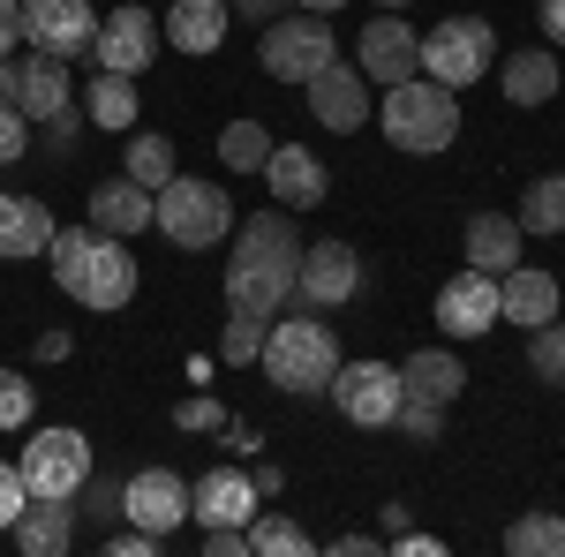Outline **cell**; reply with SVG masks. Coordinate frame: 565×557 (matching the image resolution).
Instances as JSON below:
<instances>
[{
	"mask_svg": "<svg viewBox=\"0 0 565 557\" xmlns=\"http://www.w3.org/2000/svg\"><path fill=\"white\" fill-rule=\"evenodd\" d=\"M295 264H302V242H295V226H287L279 204L242 218V242L226 257V301L249 309V317H279L295 301Z\"/></svg>",
	"mask_w": 565,
	"mask_h": 557,
	"instance_id": "cell-1",
	"label": "cell"
},
{
	"mask_svg": "<svg viewBox=\"0 0 565 557\" xmlns=\"http://www.w3.org/2000/svg\"><path fill=\"white\" fill-rule=\"evenodd\" d=\"M264 377L279 392H324L332 385V369H340V340H332V324H324V309H279L271 324H264Z\"/></svg>",
	"mask_w": 565,
	"mask_h": 557,
	"instance_id": "cell-2",
	"label": "cell"
},
{
	"mask_svg": "<svg viewBox=\"0 0 565 557\" xmlns=\"http://www.w3.org/2000/svg\"><path fill=\"white\" fill-rule=\"evenodd\" d=\"M385 136L399 151H415V159H430L445 151L452 136H460V90L445 84H423V76H407V84H385Z\"/></svg>",
	"mask_w": 565,
	"mask_h": 557,
	"instance_id": "cell-3",
	"label": "cell"
},
{
	"mask_svg": "<svg viewBox=\"0 0 565 557\" xmlns=\"http://www.w3.org/2000/svg\"><path fill=\"white\" fill-rule=\"evenodd\" d=\"M151 226H159L174 249H212V242L234 234V204H226L218 181H189V173H174L167 189H151Z\"/></svg>",
	"mask_w": 565,
	"mask_h": 557,
	"instance_id": "cell-4",
	"label": "cell"
},
{
	"mask_svg": "<svg viewBox=\"0 0 565 557\" xmlns=\"http://www.w3.org/2000/svg\"><path fill=\"white\" fill-rule=\"evenodd\" d=\"M257 61H264V76H279V84H317V76L340 61V39H332V23H324V15L287 8L279 23H264Z\"/></svg>",
	"mask_w": 565,
	"mask_h": 557,
	"instance_id": "cell-5",
	"label": "cell"
},
{
	"mask_svg": "<svg viewBox=\"0 0 565 557\" xmlns=\"http://www.w3.org/2000/svg\"><path fill=\"white\" fill-rule=\"evenodd\" d=\"M490 53H498V39H490V23H482V15H445L437 31H423V76L445 84V90L482 84Z\"/></svg>",
	"mask_w": 565,
	"mask_h": 557,
	"instance_id": "cell-6",
	"label": "cell"
},
{
	"mask_svg": "<svg viewBox=\"0 0 565 557\" xmlns=\"http://www.w3.org/2000/svg\"><path fill=\"white\" fill-rule=\"evenodd\" d=\"M23 482H31V497H76L84 490V474H90V437L84 429H39L31 444H23Z\"/></svg>",
	"mask_w": 565,
	"mask_h": 557,
	"instance_id": "cell-7",
	"label": "cell"
},
{
	"mask_svg": "<svg viewBox=\"0 0 565 557\" xmlns=\"http://www.w3.org/2000/svg\"><path fill=\"white\" fill-rule=\"evenodd\" d=\"M159 15L151 8H136V0H121L114 15H98V31H90V61L98 68H114V76H143L151 61H159Z\"/></svg>",
	"mask_w": 565,
	"mask_h": 557,
	"instance_id": "cell-8",
	"label": "cell"
},
{
	"mask_svg": "<svg viewBox=\"0 0 565 557\" xmlns=\"http://www.w3.org/2000/svg\"><path fill=\"white\" fill-rule=\"evenodd\" d=\"M324 392L354 429H385L399 415V362H340Z\"/></svg>",
	"mask_w": 565,
	"mask_h": 557,
	"instance_id": "cell-9",
	"label": "cell"
},
{
	"mask_svg": "<svg viewBox=\"0 0 565 557\" xmlns=\"http://www.w3.org/2000/svg\"><path fill=\"white\" fill-rule=\"evenodd\" d=\"M0 98L23 114V121H53L61 106H68V68H61V53H8L0 61Z\"/></svg>",
	"mask_w": 565,
	"mask_h": 557,
	"instance_id": "cell-10",
	"label": "cell"
},
{
	"mask_svg": "<svg viewBox=\"0 0 565 557\" xmlns=\"http://www.w3.org/2000/svg\"><path fill=\"white\" fill-rule=\"evenodd\" d=\"M61 294H76L84 309H129V301H136V257H129V242L98 234V242L84 249V264H76V279H68Z\"/></svg>",
	"mask_w": 565,
	"mask_h": 557,
	"instance_id": "cell-11",
	"label": "cell"
},
{
	"mask_svg": "<svg viewBox=\"0 0 565 557\" xmlns=\"http://www.w3.org/2000/svg\"><path fill=\"white\" fill-rule=\"evenodd\" d=\"M121 519H136L143 535H174L181 519H189V482H181L174 468H136L129 482H121Z\"/></svg>",
	"mask_w": 565,
	"mask_h": 557,
	"instance_id": "cell-12",
	"label": "cell"
},
{
	"mask_svg": "<svg viewBox=\"0 0 565 557\" xmlns=\"http://www.w3.org/2000/svg\"><path fill=\"white\" fill-rule=\"evenodd\" d=\"M295 294L302 309H340V301L362 294V257L348 242H309L302 264H295Z\"/></svg>",
	"mask_w": 565,
	"mask_h": 557,
	"instance_id": "cell-13",
	"label": "cell"
},
{
	"mask_svg": "<svg viewBox=\"0 0 565 557\" xmlns=\"http://www.w3.org/2000/svg\"><path fill=\"white\" fill-rule=\"evenodd\" d=\"M354 68L370 76V84H407V76H423V31L415 23H399V15H377V23H362V53H354Z\"/></svg>",
	"mask_w": 565,
	"mask_h": 557,
	"instance_id": "cell-14",
	"label": "cell"
},
{
	"mask_svg": "<svg viewBox=\"0 0 565 557\" xmlns=\"http://www.w3.org/2000/svg\"><path fill=\"white\" fill-rule=\"evenodd\" d=\"M23 8V39L39 45V53H90V31H98V15H90V0H15Z\"/></svg>",
	"mask_w": 565,
	"mask_h": 557,
	"instance_id": "cell-15",
	"label": "cell"
},
{
	"mask_svg": "<svg viewBox=\"0 0 565 557\" xmlns=\"http://www.w3.org/2000/svg\"><path fill=\"white\" fill-rule=\"evenodd\" d=\"M264 181H271V204H279V212H317V204L332 196L324 159H317V151H302V143H271Z\"/></svg>",
	"mask_w": 565,
	"mask_h": 557,
	"instance_id": "cell-16",
	"label": "cell"
},
{
	"mask_svg": "<svg viewBox=\"0 0 565 557\" xmlns=\"http://www.w3.org/2000/svg\"><path fill=\"white\" fill-rule=\"evenodd\" d=\"M437 324L452 332V340H482L490 324H498V279L490 271H460V279H445L437 287Z\"/></svg>",
	"mask_w": 565,
	"mask_h": 557,
	"instance_id": "cell-17",
	"label": "cell"
},
{
	"mask_svg": "<svg viewBox=\"0 0 565 557\" xmlns=\"http://www.w3.org/2000/svg\"><path fill=\"white\" fill-rule=\"evenodd\" d=\"M189 513L204 519V527H249L257 519V482L242 468H212L189 482Z\"/></svg>",
	"mask_w": 565,
	"mask_h": 557,
	"instance_id": "cell-18",
	"label": "cell"
},
{
	"mask_svg": "<svg viewBox=\"0 0 565 557\" xmlns=\"http://www.w3.org/2000/svg\"><path fill=\"white\" fill-rule=\"evenodd\" d=\"M302 90H309V114H317L324 129H362V121H370V84H362L354 61H332V68Z\"/></svg>",
	"mask_w": 565,
	"mask_h": 557,
	"instance_id": "cell-19",
	"label": "cell"
},
{
	"mask_svg": "<svg viewBox=\"0 0 565 557\" xmlns=\"http://www.w3.org/2000/svg\"><path fill=\"white\" fill-rule=\"evenodd\" d=\"M8 535H15L23 557H61L68 543H76V497H31Z\"/></svg>",
	"mask_w": 565,
	"mask_h": 557,
	"instance_id": "cell-20",
	"label": "cell"
},
{
	"mask_svg": "<svg viewBox=\"0 0 565 557\" xmlns=\"http://www.w3.org/2000/svg\"><path fill=\"white\" fill-rule=\"evenodd\" d=\"M151 226V189L143 181H98L90 189V234H114V242H129V234H143Z\"/></svg>",
	"mask_w": 565,
	"mask_h": 557,
	"instance_id": "cell-21",
	"label": "cell"
},
{
	"mask_svg": "<svg viewBox=\"0 0 565 557\" xmlns=\"http://www.w3.org/2000/svg\"><path fill=\"white\" fill-rule=\"evenodd\" d=\"M498 317H513V324H551L558 317V279L551 271H535V264H513V271H498Z\"/></svg>",
	"mask_w": 565,
	"mask_h": 557,
	"instance_id": "cell-22",
	"label": "cell"
},
{
	"mask_svg": "<svg viewBox=\"0 0 565 557\" xmlns=\"http://www.w3.org/2000/svg\"><path fill=\"white\" fill-rule=\"evenodd\" d=\"M460 385H468V369H460V354H445V346H423V354H407V362H399V399L452 407Z\"/></svg>",
	"mask_w": 565,
	"mask_h": 557,
	"instance_id": "cell-23",
	"label": "cell"
},
{
	"mask_svg": "<svg viewBox=\"0 0 565 557\" xmlns=\"http://www.w3.org/2000/svg\"><path fill=\"white\" fill-rule=\"evenodd\" d=\"M468 264L476 271H513L521 264V218H505V212H476L468 218Z\"/></svg>",
	"mask_w": 565,
	"mask_h": 557,
	"instance_id": "cell-24",
	"label": "cell"
},
{
	"mask_svg": "<svg viewBox=\"0 0 565 557\" xmlns=\"http://www.w3.org/2000/svg\"><path fill=\"white\" fill-rule=\"evenodd\" d=\"M159 23H167V39L181 53H218V39H226V0H174Z\"/></svg>",
	"mask_w": 565,
	"mask_h": 557,
	"instance_id": "cell-25",
	"label": "cell"
},
{
	"mask_svg": "<svg viewBox=\"0 0 565 557\" xmlns=\"http://www.w3.org/2000/svg\"><path fill=\"white\" fill-rule=\"evenodd\" d=\"M53 218L39 196H0V257H45Z\"/></svg>",
	"mask_w": 565,
	"mask_h": 557,
	"instance_id": "cell-26",
	"label": "cell"
},
{
	"mask_svg": "<svg viewBox=\"0 0 565 557\" xmlns=\"http://www.w3.org/2000/svg\"><path fill=\"white\" fill-rule=\"evenodd\" d=\"M505 98H513V106H551V98H558V61H551V45L505 53Z\"/></svg>",
	"mask_w": 565,
	"mask_h": 557,
	"instance_id": "cell-27",
	"label": "cell"
},
{
	"mask_svg": "<svg viewBox=\"0 0 565 557\" xmlns=\"http://www.w3.org/2000/svg\"><path fill=\"white\" fill-rule=\"evenodd\" d=\"M98 129H136V84L129 76H114V68H98V84H90V106H84Z\"/></svg>",
	"mask_w": 565,
	"mask_h": 557,
	"instance_id": "cell-28",
	"label": "cell"
},
{
	"mask_svg": "<svg viewBox=\"0 0 565 557\" xmlns=\"http://www.w3.org/2000/svg\"><path fill=\"white\" fill-rule=\"evenodd\" d=\"M558 226H565V173H543L521 196V234H558Z\"/></svg>",
	"mask_w": 565,
	"mask_h": 557,
	"instance_id": "cell-29",
	"label": "cell"
},
{
	"mask_svg": "<svg viewBox=\"0 0 565 557\" xmlns=\"http://www.w3.org/2000/svg\"><path fill=\"white\" fill-rule=\"evenodd\" d=\"M218 159H226L234 173H264V159H271L264 121H226V129H218Z\"/></svg>",
	"mask_w": 565,
	"mask_h": 557,
	"instance_id": "cell-30",
	"label": "cell"
},
{
	"mask_svg": "<svg viewBox=\"0 0 565 557\" xmlns=\"http://www.w3.org/2000/svg\"><path fill=\"white\" fill-rule=\"evenodd\" d=\"M505 550L513 557H558L565 550V519L558 513H527L505 527Z\"/></svg>",
	"mask_w": 565,
	"mask_h": 557,
	"instance_id": "cell-31",
	"label": "cell"
},
{
	"mask_svg": "<svg viewBox=\"0 0 565 557\" xmlns=\"http://www.w3.org/2000/svg\"><path fill=\"white\" fill-rule=\"evenodd\" d=\"M302 550H309V535L287 513H257L249 519V557H302Z\"/></svg>",
	"mask_w": 565,
	"mask_h": 557,
	"instance_id": "cell-32",
	"label": "cell"
},
{
	"mask_svg": "<svg viewBox=\"0 0 565 557\" xmlns=\"http://www.w3.org/2000/svg\"><path fill=\"white\" fill-rule=\"evenodd\" d=\"M129 181L167 189V181H174V143H167V136H136L129 143Z\"/></svg>",
	"mask_w": 565,
	"mask_h": 557,
	"instance_id": "cell-33",
	"label": "cell"
},
{
	"mask_svg": "<svg viewBox=\"0 0 565 557\" xmlns=\"http://www.w3.org/2000/svg\"><path fill=\"white\" fill-rule=\"evenodd\" d=\"M527 369H535L543 385H565V324H558V317L527 332Z\"/></svg>",
	"mask_w": 565,
	"mask_h": 557,
	"instance_id": "cell-34",
	"label": "cell"
},
{
	"mask_svg": "<svg viewBox=\"0 0 565 557\" xmlns=\"http://www.w3.org/2000/svg\"><path fill=\"white\" fill-rule=\"evenodd\" d=\"M264 324H271V317L234 309V317H226V340H218V362H234V369H242V362H257V354H264Z\"/></svg>",
	"mask_w": 565,
	"mask_h": 557,
	"instance_id": "cell-35",
	"label": "cell"
},
{
	"mask_svg": "<svg viewBox=\"0 0 565 557\" xmlns=\"http://www.w3.org/2000/svg\"><path fill=\"white\" fill-rule=\"evenodd\" d=\"M90 242H98L90 226H61V234L45 242V257H53V279H61V287L76 279V264H84V249H90Z\"/></svg>",
	"mask_w": 565,
	"mask_h": 557,
	"instance_id": "cell-36",
	"label": "cell"
},
{
	"mask_svg": "<svg viewBox=\"0 0 565 557\" xmlns=\"http://www.w3.org/2000/svg\"><path fill=\"white\" fill-rule=\"evenodd\" d=\"M392 422L407 429L415 444H437V429H445V407H430V399H399V415Z\"/></svg>",
	"mask_w": 565,
	"mask_h": 557,
	"instance_id": "cell-37",
	"label": "cell"
},
{
	"mask_svg": "<svg viewBox=\"0 0 565 557\" xmlns=\"http://www.w3.org/2000/svg\"><path fill=\"white\" fill-rule=\"evenodd\" d=\"M31 422V377L0 369V429H23Z\"/></svg>",
	"mask_w": 565,
	"mask_h": 557,
	"instance_id": "cell-38",
	"label": "cell"
},
{
	"mask_svg": "<svg viewBox=\"0 0 565 557\" xmlns=\"http://www.w3.org/2000/svg\"><path fill=\"white\" fill-rule=\"evenodd\" d=\"M23 505H31V482H23V468H8V460H0V535L23 519Z\"/></svg>",
	"mask_w": 565,
	"mask_h": 557,
	"instance_id": "cell-39",
	"label": "cell"
},
{
	"mask_svg": "<svg viewBox=\"0 0 565 557\" xmlns=\"http://www.w3.org/2000/svg\"><path fill=\"white\" fill-rule=\"evenodd\" d=\"M23 151H31V121H23V114L0 98V167H15Z\"/></svg>",
	"mask_w": 565,
	"mask_h": 557,
	"instance_id": "cell-40",
	"label": "cell"
},
{
	"mask_svg": "<svg viewBox=\"0 0 565 557\" xmlns=\"http://www.w3.org/2000/svg\"><path fill=\"white\" fill-rule=\"evenodd\" d=\"M76 497H84L90 519H121V482H98V474H84V490H76Z\"/></svg>",
	"mask_w": 565,
	"mask_h": 557,
	"instance_id": "cell-41",
	"label": "cell"
},
{
	"mask_svg": "<svg viewBox=\"0 0 565 557\" xmlns=\"http://www.w3.org/2000/svg\"><path fill=\"white\" fill-rule=\"evenodd\" d=\"M76 129H84V114H76V106H61V114L45 121V151H53V159H61V151H76Z\"/></svg>",
	"mask_w": 565,
	"mask_h": 557,
	"instance_id": "cell-42",
	"label": "cell"
},
{
	"mask_svg": "<svg viewBox=\"0 0 565 557\" xmlns=\"http://www.w3.org/2000/svg\"><path fill=\"white\" fill-rule=\"evenodd\" d=\"M226 422V407H218V399H204V392H196V399H181V429H218Z\"/></svg>",
	"mask_w": 565,
	"mask_h": 557,
	"instance_id": "cell-43",
	"label": "cell"
},
{
	"mask_svg": "<svg viewBox=\"0 0 565 557\" xmlns=\"http://www.w3.org/2000/svg\"><path fill=\"white\" fill-rule=\"evenodd\" d=\"M204 550H212V557H249V527H212Z\"/></svg>",
	"mask_w": 565,
	"mask_h": 557,
	"instance_id": "cell-44",
	"label": "cell"
},
{
	"mask_svg": "<svg viewBox=\"0 0 565 557\" xmlns=\"http://www.w3.org/2000/svg\"><path fill=\"white\" fill-rule=\"evenodd\" d=\"M226 8H242V23H279L295 0H226Z\"/></svg>",
	"mask_w": 565,
	"mask_h": 557,
	"instance_id": "cell-45",
	"label": "cell"
},
{
	"mask_svg": "<svg viewBox=\"0 0 565 557\" xmlns=\"http://www.w3.org/2000/svg\"><path fill=\"white\" fill-rule=\"evenodd\" d=\"M15 45H23V8H15V0H0V61H8Z\"/></svg>",
	"mask_w": 565,
	"mask_h": 557,
	"instance_id": "cell-46",
	"label": "cell"
},
{
	"mask_svg": "<svg viewBox=\"0 0 565 557\" xmlns=\"http://www.w3.org/2000/svg\"><path fill=\"white\" fill-rule=\"evenodd\" d=\"M106 550H114V557H121V550H129V557H151V550H159V535H143V527L129 519V535H114Z\"/></svg>",
	"mask_w": 565,
	"mask_h": 557,
	"instance_id": "cell-47",
	"label": "cell"
},
{
	"mask_svg": "<svg viewBox=\"0 0 565 557\" xmlns=\"http://www.w3.org/2000/svg\"><path fill=\"white\" fill-rule=\"evenodd\" d=\"M535 23H543V45H565V0H543Z\"/></svg>",
	"mask_w": 565,
	"mask_h": 557,
	"instance_id": "cell-48",
	"label": "cell"
},
{
	"mask_svg": "<svg viewBox=\"0 0 565 557\" xmlns=\"http://www.w3.org/2000/svg\"><path fill=\"white\" fill-rule=\"evenodd\" d=\"M68 346H76L68 332H45V340H39V362H68Z\"/></svg>",
	"mask_w": 565,
	"mask_h": 557,
	"instance_id": "cell-49",
	"label": "cell"
},
{
	"mask_svg": "<svg viewBox=\"0 0 565 557\" xmlns=\"http://www.w3.org/2000/svg\"><path fill=\"white\" fill-rule=\"evenodd\" d=\"M295 8H309V15H332V8H348V0H295Z\"/></svg>",
	"mask_w": 565,
	"mask_h": 557,
	"instance_id": "cell-50",
	"label": "cell"
},
{
	"mask_svg": "<svg viewBox=\"0 0 565 557\" xmlns=\"http://www.w3.org/2000/svg\"><path fill=\"white\" fill-rule=\"evenodd\" d=\"M377 8H407V0H377Z\"/></svg>",
	"mask_w": 565,
	"mask_h": 557,
	"instance_id": "cell-51",
	"label": "cell"
}]
</instances>
